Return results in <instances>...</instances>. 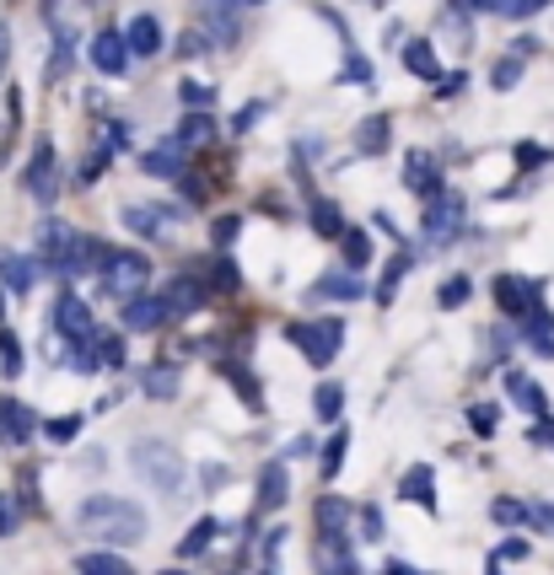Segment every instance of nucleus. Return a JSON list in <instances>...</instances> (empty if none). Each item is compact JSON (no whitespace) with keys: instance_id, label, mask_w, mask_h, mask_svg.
I'll use <instances>...</instances> for the list:
<instances>
[{"instance_id":"nucleus-56","label":"nucleus","mask_w":554,"mask_h":575,"mask_svg":"<svg viewBox=\"0 0 554 575\" xmlns=\"http://www.w3.org/2000/svg\"><path fill=\"white\" fill-rule=\"evenodd\" d=\"M312 447H318L312 436H297V441H291V457H307V452H312Z\"/></svg>"},{"instance_id":"nucleus-17","label":"nucleus","mask_w":554,"mask_h":575,"mask_svg":"<svg viewBox=\"0 0 554 575\" xmlns=\"http://www.w3.org/2000/svg\"><path fill=\"white\" fill-rule=\"evenodd\" d=\"M92 65H97L103 76H125L129 39H119V33H97V39H92Z\"/></svg>"},{"instance_id":"nucleus-30","label":"nucleus","mask_w":554,"mask_h":575,"mask_svg":"<svg viewBox=\"0 0 554 575\" xmlns=\"http://www.w3.org/2000/svg\"><path fill=\"white\" fill-rule=\"evenodd\" d=\"M221 371L237 382V393H243V404H248V409H264V387H258V376L243 366V361H221Z\"/></svg>"},{"instance_id":"nucleus-47","label":"nucleus","mask_w":554,"mask_h":575,"mask_svg":"<svg viewBox=\"0 0 554 575\" xmlns=\"http://www.w3.org/2000/svg\"><path fill=\"white\" fill-rule=\"evenodd\" d=\"M469 280H464V275H458V280H447V286H441V307H464V301H469Z\"/></svg>"},{"instance_id":"nucleus-12","label":"nucleus","mask_w":554,"mask_h":575,"mask_svg":"<svg viewBox=\"0 0 554 575\" xmlns=\"http://www.w3.org/2000/svg\"><path fill=\"white\" fill-rule=\"evenodd\" d=\"M168 318H172L168 296H135V301H125V329L129 333H157Z\"/></svg>"},{"instance_id":"nucleus-7","label":"nucleus","mask_w":554,"mask_h":575,"mask_svg":"<svg viewBox=\"0 0 554 575\" xmlns=\"http://www.w3.org/2000/svg\"><path fill=\"white\" fill-rule=\"evenodd\" d=\"M28 194H33L39 205H54V194H60V162H54V146H39V151H33Z\"/></svg>"},{"instance_id":"nucleus-23","label":"nucleus","mask_w":554,"mask_h":575,"mask_svg":"<svg viewBox=\"0 0 554 575\" xmlns=\"http://www.w3.org/2000/svg\"><path fill=\"white\" fill-rule=\"evenodd\" d=\"M221 533H226V522H215V517H200V522H194V533L178 537V560H200V554H205V549H211Z\"/></svg>"},{"instance_id":"nucleus-51","label":"nucleus","mask_w":554,"mask_h":575,"mask_svg":"<svg viewBox=\"0 0 554 575\" xmlns=\"http://www.w3.org/2000/svg\"><path fill=\"white\" fill-rule=\"evenodd\" d=\"M226 479H232V468H221V462H205V490H226Z\"/></svg>"},{"instance_id":"nucleus-37","label":"nucleus","mask_w":554,"mask_h":575,"mask_svg":"<svg viewBox=\"0 0 554 575\" xmlns=\"http://www.w3.org/2000/svg\"><path fill=\"white\" fill-rule=\"evenodd\" d=\"M340 205H329V200H312V232L318 237H340Z\"/></svg>"},{"instance_id":"nucleus-35","label":"nucleus","mask_w":554,"mask_h":575,"mask_svg":"<svg viewBox=\"0 0 554 575\" xmlns=\"http://www.w3.org/2000/svg\"><path fill=\"white\" fill-rule=\"evenodd\" d=\"M178 140H183V146H211V140H215V119H211V114H194V119H183Z\"/></svg>"},{"instance_id":"nucleus-22","label":"nucleus","mask_w":554,"mask_h":575,"mask_svg":"<svg viewBox=\"0 0 554 575\" xmlns=\"http://www.w3.org/2000/svg\"><path fill=\"white\" fill-rule=\"evenodd\" d=\"M286 494H291L286 462H264V473H258V505H264V511H275V505H286Z\"/></svg>"},{"instance_id":"nucleus-29","label":"nucleus","mask_w":554,"mask_h":575,"mask_svg":"<svg viewBox=\"0 0 554 575\" xmlns=\"http://www.w3.org/2000/svg\"><path fill=\"white\" fill-rule=\"evenodd\" d=\"M200 307H205V286H200V280H172V290H168V312H172V318L200 312Z\"/></svg>"},{"instance_id":"nucleus-41","label":"nucleus","mask_w":554,"mask_h":575,"mask_svg":"<svg viewBox=\"0 0 554 575\" xmlns=\"http://www.w3.org/2000/svg\"><path fill=\"white\" fill-rule=\"evenodd\" d=\"M383 511H377V505H361V537H366V543H383Z\"/></svg>"},{"instance_id":"nucleus-27","label":"nucleus","mask_w":554,"mask_h":575,"mask_svg":"<svg viewBox=\"0 0 554 575\" xmlns=\"http://www.w3.org/2000/svg\"><path fill=\"white\" fill-rule=\"evenodd\" d=\"M76 575H135V571H129L125 554H114V549H97V554H82V560H76Z\"/></svg>"},{"instance_id":"nucleus-52","label":"nucleus","mask_w":554,"mask_h":575,"mask_svg":"<svg viewBox=\"0 0 554 575\" xmlns=\"http://www.w3.org/2000/svg\"><path fill=\"white\" fill-rule=\"evenodd\" d=\"M215 269H221V275H215V286H237V264H232V258H221V264H215Z\"/></svg>"},{"instance_id":"nucleus-26","label":"nucleus","mask_w":554,"mask_h":575,"mask_svg":"<svg viewBox=\"0 0 554 575\" xmlns=\"http://www.w3.org/2000/svg\"><path fill=\"white\" fill-rule=\"evenodd\" d=\"M387 129H393L387 114H372V119L355 129V151H361V157H383V151H387Z\"/></svg>"},{"instance_id":"nucleus-4","label":"nucleus","mask_w":554,"mask_h":575,"mask_svg":"<svg viewBox=\"0 0 554 575\" xmlns=\"http://www.w3.org/2000/svg\"><path fill=\"white\" fill-rule=\"evenodd\" d=\"M146 280H151V264L140 253H108V269H103V290L114 301H135L146 296Z\"/></svg>"},{"instance_id":"nucleus-50","label":"nucleus","mask_w":554,"mask_h":575,"mask_svg":"<svg viewBox=\"0 0 554 575\" xmlns=\"http://www.w3.org/2000/svg\"><path fill=\"white\" fill-rule=\"evenodd\" d=\"M496 560H501V565H507V560H528V543H522V537H507V543L496 549Z\"/></svg>"},{"instance_id":"nucleus-61","label":"nucleus","mask_w":554,"mask_h":575,"mask_svg":"<svg viewBox=\"0 0 554 575\" xmlns=\"http://www.w3.org/2000/svg\"><path fill=\"white\" fill-rule=\"evenodd\" d=\"M248 6H258V0H248Z\"/></svg>"},{"instance_id":"nucleus-5","label":"nucleus","mask_w":554,"mask_h":575,"mask_svg":"<svg viewBox=\"0 0 554 575\" xmlns=\"http://www.w3.org/2000/svg\"><path fill=\"white\" fill-rule=\"evenodd\" d=\"M49 329H60L71 344H76V350H82L86 339H97V318H92V307H86L82 296H60V301H54V323H49Z\"/></svg>"},{"instance_id":"nucleus-53","label":"nucleus","mask_w":554,"mask_h":575,"mask_svg":"<svg viewBox=\"0 0 554 575\" xmlns=\"http://www.w3.org/2000/svg\"><path fill=\"white\" fill-rule=\"evenodd\" d=\"M452 11H458V17H469V11H496V0H452Z\"/></svg>"},{"instance_id":"nucleus-31","label":"nucleus","mask_w":554,"mask_h":575,"mask_svg":"<svg viewBox=\"0 0 554 575\" xmlns=\"http://www.w3.org/2000/svg\"><path fill=\"white\" fill-rule=\"evenodd\" d=\"M344 452H350V430H334V436L323 441V485H334V479H340Z\"/></svg>"},{"instance_id":"nucleus-40","label":"nucleus","mask_w":554,"mask_h":575,"mask_svg":"<svg viewBox=\"0 0 554 575\" xmlns=\"http://www.w3.org/2000/svg\"><path fill=\"white\" fill-rule=\"evenodd\" d=\"M490 517H496L501 528H522V522H528V505H522V500H496Z\"/></svg>"},{"instance_id":"nucleus-28","label":"nucleus","mask_w":554,"mask_h":575,"mask_svg":"<svg viewBox=\"0 0 554 575\" xmlns=\"http://www.w3.org/2000/svg\"><path fill=\"white\" fill-rule=\"evenodd\" d=\"M404 65L415 71V76H426V82H441V60H436V49L426 39L404 43Z\"/></svg>"},{"instance_id":"nucleus-48","label":"nucleus","mask_w":554,"mask_h":575,"mask_svg":"<svg viewBox=\"0 0 554 575\" xmlns=\"http://www.w3.org/2000/svg\"><path fill=\"white\" fill-rule=\"evenodd\" d=\"M516 76H522V54H512V60H501V65H496V86H501V92L516 86Z\"/></svg>"},{"instance_id":"nucleus-57","label":"nucleus","mask_w":554,"mask_h":575,"mask_svg":"<svg viewBox=\"0 0 554 575\" xmlns=\"http://www.w3.org/2000/svg\"><path fill=\"white\" fill-rule=\"evenodd\" d=\"M6 135H11V129H6V124H0V167H6Z\"/></svg>"},{"instance_id":"nucleus-9","label":"nucleus","mask_w":554,"mask_h":575,"mask_svg":"<svg viewBox=\"0 0 554 575\" xmlns=\"http://www.w3.org/2000/svg\"><path fill=\"white\" fill-rule=\"evenodd\" d=\"M312 565H318V575H361L350 537H318V549H312Z\"/></svg>"},{"instance_id":"nucleus-59","label":"nucleus","mask_w":554,"mask_h":575,"mask_svg":"<svg viewBox=\"0 0 554 575\" xmlns=\"http://www.w3.org/2000/svg\"><path fill=\"white\" fill-rule=\"evenodd\" d=\"M168 575H189V571H168Z\"/></svg>"},{"instance_id":"nucleus-25","label":"nucleus","mask_w":554,"mask_h":575,"mask_svg":"<svg viewBox=\"0 0 554 575\" xmlns=\"http://www.w3.org/2000/svg\"><path fill=\"white\" fill-rule=\"evenodd\" d=\"M140 387H146L157 404L178 398V366H172V361H157V366H146V371H140Z\"/></svg>"},{"instance_id":"nucleus-14","label":"nucleus","mask_w":554,"mask_h":575,"mask_svg":"<svg viewBox=\"0 0 554 575\" xmlns=\"http://www.w3.org/2000/svg\"><path fill=\"white\" fill-rule=\"evenodd\" d=\"M76 243H82V237H76L65 221H43V226H39V253L54 264V269H65V264H71Z\"/></svg>"},{"instance_id":"nucleus-24","label":"nucleus","mask_w":554,"mask_h":575,"mask_svg":"<svg viewBox=\"0 0 554 575\" xmlns=\"http://www.w3.org/2000/svg\"><path fill=\"white\" fill-rule=\"evenodd\" d=\"M129 54H140V60H151V54H157V49H162V28H157V17H146V11H140V17H135V22H129Z\"/></svg>"},{"instance_id":"nucleus-1","label":"nucleus","mask_w":554,"mask_h":575,"mask_svg":"<svg viewBox=\"0 0 554 575\" xmlns=\"http://www.w3.org/2000/svg\"><path fill=\"white\" fill-rule=\"evenodd\" d=\"M76 522H82V533H92L108 549H125V543L146 537V511L135 500H125V494H86Z\"/></svg>"},{"instance_id":"nucleus-39","label":"nucleus","mask_w":554,"mask_h":575,"mask_svg":"<svg viewBox=\"0 0 554 575\" xmlns=\"http://www.w3.org/2000/svg\"><path fill=\"white\" fill-rule=\"evenodd\" d=\"M496 425H501V409H496V404H473V409H469V430H473V436H496Z\"/></svg>"},{"instance_id":"nucleus-36","label":"nucleus","mask_w":554,"mask_h":575,"mask_svg":"<svg viewBox=\"0 0 554 575\" xmlns=\"http://www.w3.org/2000/svg\"><path fill=\"white\" fill-rule=\"evenodd\" d=\"M43 436H49L54 447H71V441L82 436V414H60V419H49V425H43Z\"/></svg>"},{"instance_id":"nucleus-43","label":"nucleus","mask_w":554,"mask_h":575,"mask_svg":"<svg viewBox=\"0 0 554 575\" xmlns=\"http://www.w3.org/2000/svg\"><path fill=\"white\" fill-rule=\"evenodd\" d=\"M404 275H409V258L398 253V258L387 264V280H383V290H377V301H393V290H398V280H404Z\"/></svg>"},{"instance_id":"nucleus-42","label":"nucleus","mask_w":554,"mask_h":575,"mask_svg":"<svg viewBox=\"0 0 554 575\" xmlns=\"http://www.w3.org/2000/svg\"><path fill=\"white\" fill-rule=\"evenodd\" d=\"M237 232H243V221H237V215H221V221L211 226V243L215 247H232V243H237Z\"/></svg>"},{"instance_id":"nucleus-45","label":"nucleus","mask_w":554,"mask_h":575,"mask_svg":"<svg viewBox=\"0 0 554 575\" xmlns=\"http://www.w3.org/2000/svg\"><path fill=\"white\" fill-rule=\"evenodd\" d=\"M17 528H22V505L11 494H0V537H11Z\"/></svg>"},{"instance_id":"nucleus-10","label":"nucleus","mask_w":554,"mask_h":575,"mask_svg":"<svg viewBox=\"0 0 554 575\" xmlns=\"http://www.w3.org/2000/svg\"><path fill=\"white\" fill-rule=\"evenodd\" d=\"M398 500H415V505H426L430 517H441V494H436V473H430V462H415V468L398 479Z\"/></svg>"},{"instance_id":"nucleus-38","label":"nucleus","mask_w":554,"mask_h":575,"mask_svg":"<svg viewBox=\"0 0 554 575\" xmlns=\"http://www.w3.org/2000/svg\"><path fill=\"white\" fill-rule=\"evenodd\" d=\"M550 0H496V17H512V22H528V17H539Z\"/></svg>"},{"instance_id":"nucleus-18","label":"nucleus","mask_w":554,"mask_h":575,"mask_svg":"<svg viewBox=\"0 0 554 575\" xmlns=\"http://www.w3.org/2000/svg\"><path fill=\"white\" fill-rule=\"evenodd\" d=\"M404 178H409V189L426 194V200L441 194V167H436V157H426V151H409V157H404Z\"/></svg>"},{"instance_id":"nucleus-49","label":"nucleus","mask_w":554,"mask_h":575,"mask_svg":"<svg viewBox=\"0 0 554 575\" xmlns=\"http://www.w3.org/2000/svg\"><path fill=\"white\" fill-rule=\"evenodd\" d=\"M528 441H539V447H554V414H544V419L528 430Z\"/></svg>"},{"instance_id":"nucleus-44","label":"nucleus","mask_w":554,"mask_h":575,"mask_svg":"<svg viewBox=\"0 0 554 575\" xmlns=\"http://www.w3.org/2000/svg\"><path fill=\"white\" fill-rule=\"evenodd\" d=\"M528 522H533L539 533L554 537V505H550V500H528Z\"/></svg>"},{"instance_id":"nucleus-34","label":"nucleus","mask_w":554,"mask_h":575,"mask_svg":"<svg viewBox=\"0 0 554 575\" xmlns=\"http://www.w3.org/2000/svg\"><path fill=\"white\" fill-rule=\"evenodd\" d=\"M0 376H6V382L22 376V344H17V333L11 329H0Z\"/></svg>"},{"instance_id":"nucleus-20","label":"nucleus","mask_w":554,"mask_h":575,"mask_svg":"<svg viewBox=\"0 0 554 575\" xmlns=\"http://www.w3.org/2000/svg\"><path fill=\"white\" fill-rule=\"evenodd\" d=\"M361 280L355 275H323V280H312L307 286V301H361Z\"/></svg>"},{"instance_id":"nucleus-6","label":"nucleus","mask_w":554,"mask_h":575,"mask_svg":"<svg viewBox=\"0 0 554 575\" xmlns=\"http://www.w3.org/2000/svg\"><path fill=\"white\" fill-rule=\"evenodd\" d=\"M539 280H516V275H501L496 280V307L507 312V318H533L544 301H539Z\"/></svg>"},{"instance_id":"nucleus-8","label":"nucleus","mask_w":554,"mask_h":575,"mask_svg":"<svg viewBox=\"0 0 554 575\" xmlns=\"http://www.w3.org/2000/svg\"><path fill=\"white\" fill-rule=\"evenodd\" d=\"M172 210L162 205H125V226L135 232V237H151V243H168L172 237Z\"/></svg>"},{"instance_id":"nucleus-15","label":"nucleus","mask_w":554,"mask_h":575,"mask_svg":"<svg viewBox=\"0 0 554 575\" xmlns=\"http://www.w3.org/2000/svg\"><path fill=\"white\" fill-rule=\"evenodd\" d=\"M312 522H318V537H350L344 528L355 522V505L340 500V494H323V500L312 505Z\"/></svg>"},{"instance_id":"nucleus-2","label":"nucleus","mask_w":554,"mask_h":575,"mask_svg":"<svg viewBox=\"0 0 554 575\" xmlns=\"http://www.w3.org/2000/svg\"><path fill=\"white\" fill-rule=\"evenodd\" d=\"M129 468H135L151 490H162V494H178V490H183V479H189L183 452H178L172 441H157V436H146V441H135V447H129Z\"/></svg>"},{"instance_id":"nucleus-3","label":"nucleus","mask_w":554,"mask_h":575,"mask_svg":"<svg viewBox=\"0 0 554 575\" xmlns=\"http://www.w3.org/2000/svg\"><path fill=\"white\" fill-rule=\"evenodd\" d=\"M286 339L297 344L301 355L312 361V366H329L334 355L344 350V323L340 318H312V323H291L286 329Z\"/></svg>"},{"instance_id":"nucleus-21","label":"nucleus","mask_w":554,"mask_h":575,"mask_svg":"<svg viewBox=\"0 0 554 575\" xmlns=\"http://www.w3.org/2000/svg\"><path fill=\"white\" fill-rule=\"evenodd\" d=\"M183 151H189V146H183V140L172 135L168 146L146 151V157H140V167H146V172H157V178H183Z\"/></svg>"},{"instance_id":"nucleus-16","label":"nucleus","mask_w":554,"mask_h":575,"mask_svg":"<svg viewBox=\"0 0 554 575\" xmlns=\"http://www.w3.org/2000/svg\"><path fill=\"white\" fill-rule=\"evenodd\" d=\"M507 393H512V404L522 414H533V419H544L550 414V398H544V382H533L528 371H507Z\"/></svg>"},{"instance_id":"nucleus-33","label":"nucleus","mask_w":554,"mask_h":575,"mask_svg":"<svg viewBox=\"0 0 554 575\" xmlns=\"http://www.w3.org/2000/svg\"><path fill=\"white\" fill-rule=\"evenodd\" d=\"M340 409H344V387L340 382H323V387L312 393V414H318V419H340Z\"/></svg>"},{"instance_id":"nucleus-55","label":"nucleus","mask_w":554,"mask_h":575,"mask_svg":"<svg viewBox=\"0 0 554 575\" xmlns=\"http://www.w3.org/2000/svg\"><path fill=\"white\" fill-rule=\"evenodd\" d=\"M383 575H430V571H415V565H404V560H387Z\"/></svg>"},{"instance_id":"nucleus-13","label":"nucleus","mask_w":554,"mask_h":575,"mask_svg":"<svg viewBox=\"0 0 554 575\" xmlns=\"http://www.w3.org/2000/svg\"><path fill=\"white\" fill-rule=\"evenodd\" d=\"M33 430H39V419H33L28 404L0 398V441H6V447H28V441H33Z\"/></svg>"},{"instance_id":"nucleus-11","label":"nucleus","mask_w":554,"mask_h":575,"mask_svg":"<svg viewBox=\"0 0 554 575\" xmlns=\"http://www.w3.org/2000/svg\"><path fill=\"white\" fill-rule=\"evenodd\" d=\"M458 226H464V200L458 194H436L426 210V237L430 243H447Z\"/></svg>"},{"instance_id":"nucleus-46","label":"nucleus","mask_w":554,"mask_h":575,"mask_svg":"<svg viewBox=\"0 0 554 575\" xmlns=\"http://www.w3.org/2000/svg\"><path fill=\"white\" fill-rule=\"evenodd\" d=\"M178 97H183L189 108H205V103H211L215 92H211V86H205V82H183V86H178Z\"/></svg>"},{"instance_id":"nucleus-19","label":"nucleus","mask_w":554,"mask_h":575,"mask_svg":"<svg viewBox=\"0 0 554 575\" xmlns=\"http://www.w3.org/2000/svg\"><path fill=\"white\" fill-rule=\"evenodd\" d=\"M33 280H39V264H33V258H22V253H0V286L11 290V296L33 290Z\"/></svg>"},{"instance_id":"nucleus-60","label":"nucleus","mask_w":554,"mask_h":575,"mask_svg":"<svg viewBox=\"0 0 554 575\" xmlns=\"http://www.w3.org/2000/svg\"><path fill=\"white\" fill-rule=\"evenodd\" d=\"M0 312H6V296H0Z\"/></svg>"},{"instance_id":"nucleus-54","label":"nucleus","mask_w":554,"mask_h":575,"mask_svg":"<svg viewBox=\"0 0 554 575\" xmlns=\"http://www.w3.org/2000/svg\"><path fill=\"white\" fill-rule=\"evenodd\" d=\"M6 60H11V28L0 22V76H6Z\"/></svg>"},{"instance_id":"nucleus-58","label":"nucleus","mask_w":554,"mask_h":575,"mask_svg":"<svg viewBox=\"0 0 554 575\" xmlns=\"http://www.w3.org/2000/svg\"><path fill=\"white\" fill-rule=\"evenodd\" d=\"M264 575H280V571H275V560H264Z\"/></svg>"},{"instance_id":"nucleus-32","label":"nucleus","mask_w":554,"mask_h":575,"mask_svg":"<svg viewBox=\"0 0 554 575\" xmlns=\"http://www.w3.org/2000/svg\"><path fill=\"white\" fill-rule=\"evenodd\" d=\"M340 247H344V264H350V269H366V264H372V237H366L361 226H355V232H344Z\"/></svg>"}]
</instances>
